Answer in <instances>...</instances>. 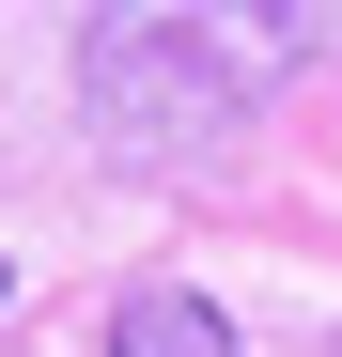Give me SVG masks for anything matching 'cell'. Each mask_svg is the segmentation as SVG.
<instances>
[{"mask_svg":"<svg viewBox=\"0 0 342 357\" xmlns=\"http://www.w3.org/2000/svg\"><path fill=\"white\" fill-rule=\"evenodd\" d=\"M311 47H327L311 0H265V16H94L78 31V125L125 171H187L249 109V78L311 63Z\"/></svg>","mask_w":342,"mask_h":357,"instance_id":"6da1fadb","label":"cell"},{"mask_svg":"<svg viewBox=\"0 0 342 357\" xmlns=\"http://www.w3.org/2000/svg\"><path fill=\"white\" fill-rule=\"evenodd\" d=\"M109 357H234V311H218V295H125V311H109Z\"/></svg>","mask_w":342,"mask_h":357,"instance_id":"7a4b0ae2","label":"cell"},{"mask_svg":"<svg viewBox=\"0 0 342 357\" xmlns=\"http://www.w3.org/2000/svg\"><path fill=\"white\" fill-rule=\"evenodd\" d=\"M0 295H16V264H0Z\"/></svg>","mask_w":342,"mask_h":357,"instance_id":"3957f363","label":"cell"}]
</instances>
